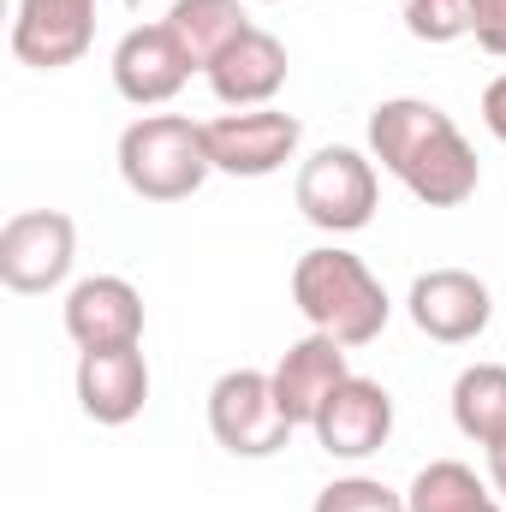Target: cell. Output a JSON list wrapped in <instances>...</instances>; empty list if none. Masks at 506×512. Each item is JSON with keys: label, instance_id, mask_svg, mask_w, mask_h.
Listing matches in <instances>:
<instances>
[{"label": "cell", "instance_id": "cell-9", "mask_svg": "<svg viewBox=\"0 0 506 512\" xmlns=\"http://www.w3.org/2000/svg\"><path fill=\"white\" fill-rule=\"evenodd\" d=\"M310 435H316V447L328 459H346V465L370 459V453L387 447V435H393V393L381 382H370V376H346V382L322 399Z\"/></svg>", "mask_w": 506, "mask_h": 512}, {"label": "cell", "instance_id": "cell-11", "mask_svg": "<svg viewBox=\"0 0 506 512\" xmlns=\"http://www.w3.org/2000/svg\"><path fill=\"white\" fill-rule=\"evenodd\" d=\"M191 54L179 48V36L167 24H137L120 36L114 48V90L126 96L131 108H161L191 84Z\"/></svg>", "mask_w": 506, "mask_h": 512}, {"label": "cell", "instance_id": "cell-14", "mask_svg": "<svg viewBox=\"0 0 506 512\" xmlns=\"http://www.w3.org/2000/svg\"><path fill=\"white\" fill-rule=\"evenodd\" d=\"M268 376H274V399H280L286 423H292V429H310L316 411H322V399L346 382L352 370H346V346L310 328L304 340H292V346L280 352V364H274Z\"/></svg>", "mask_w": 506, "mask_h": 512}, {"label": "cell", "instance_id": "cell-17", "mask_svg": "<svg viewBox=\"0 0 506 512\" xmlns=\"http://www.w3.org/2000/svg\"><path fill=\"white\" fill-rule=\"evenodd\" d=\"M405 512H501V495L465 459H429L405 489Z\"/></svg>", "mask_w": 506, "mask_h": 512}, {"label": "cell", "instance_id": "cell-1", "mask_svg": "<svg viewBox=\"0 0 506 512\" xmlns=\"http://www.w3.org/2000/svg\"><path fill=\"white\" fill-rule=\"evenodd\" d=\"M370 155L423 209H459L477 197L483 167L447 108L423 96H387L370 108Z\"/></svg>", "mask_w": 506, "mask_h": 512}, {"label": "cell", "instance_id": "cell-6", "mask_svg": "<svg viewBox=\"0 0 506 512\" xmlns=\"http://www.w3.org/2000/svg\"><path fill=\"white\" fill-rule=\"evenodd\" d=\"M72 262H78V227L60 209H24L0 227V286L6 292H24V298L54 292L66 286Z\"/></svg>", "mask_w": 506, "mask_h": 512}, {"label": "cell", "instance_id": "cell-22", "mask_svg": "<svg viewBox=\"0 0 506 512\" xmlns=\"http://www.w3.org/2000/svg\"><path fill=\"white\" fill-rule=\"evenodd\" d=\"M483 126H489V137L506 143V72L489 78V90H483Z\"/></svg>", "mask_w": 506, "mask_h": 512}, {"label": "cell", "instance_id": "cell-12", "mask_svg": "<svg viewBox=\"0 0 506 512\" xmlns=\"http://www.w3.org/2000/svg\"><path fill=\"white\" fill-rule=\"evenodd\" d=\"M66 334L78 352L137 346L143 340V292L126 274H90L66 292Z\"/></svg>", "mask_w": 506, "mask_h": 512}, {"label": "cell", "instance_id": "cell-20", "mask_svg": "<svg viewBox=\"0 0 506 512\" xmlns=\"http://www.w3.org/2000/svg\"><path fill=\"white\" fill-rule=\"evenodd\" d=\"M310 512H405V495L387 489L381 477H334Z\"/></svg>", "mask_w": 506, "mask_h": 512}, {"label": "cell", "instance_id": "cell-15", "mask_svg": "<svg viewBox=\"0 0 506 512\" xmlns=\"http://www.w3.org/2000/svg\"><path fill=\"white\" fill-rule=\"evenodd\" d=\"M286 42L274 36V30H262L251 24L215 66H209V90H215V102H227V108H268L274 96H280V84H286Z\"/></svg>", "mask_w": 506, "mask_h": 512}, {"label": "cell", "instance_id": "cell-24", "mask_svg": "<svg viewBox=\"0 0 506 512\" xmlns=\"http://www.w3.org/2000/svg\"><path fill=\"white\" fill-rule=\"evenodd\" d=\"M268 6H280V0H268Z\"/></svg>", "mask_w": 506, "mask_h": 512}, {"label": "cell", "instance_id": "cell-10", "mask_svg": "<svg viewBox=\"0 0 506 512\" xmlns=\"http://www.w3.org/2000/svg\"><path fill=\"white\" fill-rule=\"evenodd\" d=\"M96 6L102 0H18L12 18V54L36 72H66L96 42Z\"/></svg>", "mask_w": 506, "mask_h": 512}, {"label": "cell", "instance_id": "cell-18", "mask_svg": "<svg viewBox=\"0 0 506 512\" xmlns=\"http://www.w3.org/2000/svg\"><path fill=\"white\" fill-rule=\"evenodd\" d=\"M453 423L465 441L495 447L506 435V364H471L453 382Z\"/></svg>", "mask_w": 506, "mask_h": 512}, {"label": "cell", "instance_id": "cell-23", "mask_svg": "<svg viewBox=\"0 0 506 512\" xmlns=\"http://www.w3.org/2000/svg\"><path fill=\"white\" fill-rule=\"evenodd\" d=\"M483 453H489V483H495V495L506 501V435L495 447H483Z\"/></svg>", "mask_w": 506, "mask_h": 512}, {"label": "cell", "instance_id": "cell-7", "mask_svg": "<svg viewBox=\"0 0 506 512\" xmlns=\"http://www.w3.org/2000/svg\"><path fill=\"white\" fill-rule=\"evenodd\" d=\"M203 143H209V161L215 173H233V179H268L280 173L298 143H304V126L280 108H233L221 120L203 126Z\"/></svg>", "mask_w": 506, "mask_h": 512}, {"label": "cell", "instance_id": "cell-16", "mask_svg": "<svg viewBox=\"0 0 506 512\" xmlns=\"http://www.w3.org/2000/svg\"><path fill=\"white\" fill-rule=\"evenodd\" d=\"M161 24L179 36V48L191 54V66H197V72H209V66H215V60H221V54L251 30L245 0H173Z\"/></svg>", "mask_w": 506, "mask_h": 512}, {"label": "cell", "instance_id": "cell-3", "mask_svg": "<svg viewBox=\"0 0 506 512\" xmlns=\"http://www.w3.org/2000/svg\"><path fill=\"white\" fill-rule=\"evenodd\" d=\"M215 173L203 126L185 114H143L120 131V179L143 203H185Z\"/></svg>", "mask_w": 506, "mask_h": 512}, {"label": "cell", "instance_id": "cell-5", "mask_svg": "<svg viewBox=\"0 0 506 512\" xmlns=\"http://www.w3.org/2000/svg\"><path fill=\"white\" fill-rule=\"evenodd\" d=\"M209 435L233 453V459H268L292 441V423L274 399L268 370H227L209 387Z\"/></svg>", "mask_w": 506, "mask_h": 512}, {"label": "cell", "instance_id": "cell-19", "mask_svg": "<svg viewBox=\"0 0 506 512\" xmlns=\"http://www.w3.org/2000/svg\"><path fill=\"white\" fill-rule=\"evenodd\" d=\"M399 12H405V30L429 48L471 36V0H399Z\"/></svg>", "mask_w": 506, "mask_h": 512}, {"label": "cell", "instance_id": "cell-13", "mask_svg": "<svg viewBox=\"0 0 506 512\" xmlns=\"http://www.w3.org/2000/svg\"><path fill=\"white\" fill-rule=\"evenodd\" d=\"M78 405L90 423L120 429L149 405V358L143 346H102L78 352Z\"/></svg>", "mask_w": 506, "mask_h": 512}, {"label": "cell", "instance_id": "cell-21", "mask_svg": "<svg viewBox=\"0 0 506 512\" xmlns=\"http://www.w3.org/2000/svg\"><path fill=\"white\" fill-rule=\"evenodd\" d=\"M471 36L483 54L506 60V0H471Z\"/></svg>", "mask_w": 506, "mask_h": 512}, {"label": "cell", "instance_id": "cell-8", "mask_svg": "<svg viewBox=\"0 0 506 512\" xmlns=\"http://www.w3.org/2000/svg\"><path fill=\"white\" fill-rule=\"evenodd\" d=\"M405 310H411V328L429 334L435 346H471L495 316V292L471 268H429L411 280Z\"/></svg>", "mask_w": 506, "mask_h": 512}, {"label": "cell", "instance_id": "cell-2", "mask_svg": "<svg viewBox=\"0 0 506 512\" xmlns=\"http://www.w3.org/2000/svg\"><path fill=\"white\" fill-rule=\"evenodd\" d=\"M292 304L316 334L340 340L346 352L381 340V328L393 316V298L370 274V262L340 251V245H316L292 262Z\"/></svg>", "mask_w": 506, "mask_h": 512}, {"label": "cell", "instance_id": "cell-4", "mask_svg": "<svg viewBox=\"0 0 506 512\" xmlns=\"http://www.w3.org/2000/svg\"><path fill=\"white\" fill-rule=\"evenodd\" d=\"M292 197H298L310 227H322V233H364L376 221V197H381L376 155H364L352 143H328V149H316L298 167Z\"/></svg>", "mask_w": 506, "mask_h": 512}]
</instances>
